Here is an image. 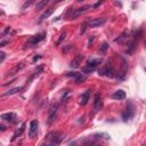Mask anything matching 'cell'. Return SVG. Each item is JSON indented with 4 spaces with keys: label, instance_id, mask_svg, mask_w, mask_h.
<instances>
[{
    "label": "cell",
    "instance_id": "cell-14",
    "mask_svg": "<svg viewBox=\"0 0 146 146\" xmlns=\"http://www.w3.org/2000/svg\"><path fill=\"white\" fill-rule=\"evenodd\" d=\"M54 13V8H49V9H47L41 16H40V19H39V23H41V22H43L44 19H47L51 14Z\"/></svg>",
    "mask_w": 146,
    "mask_h": 146
},
{
    "label": "cell",
    "instance_id": "cell-21",
    "mask_svg": "<svg viewBox=\"0 0 146 146\" xmlns=\"http://www.w3.org/2000/svg\"><path fill=\"white\" fill-rule=\"evenodd\" d=\"M49 2V0H40L36 3V9H42L43 7H46V5Z\"/></svg>",
    "mask_w": 146,
    "mask_h": 146
},
{
    "label": "cell",
    "instance_id": "cell-28",
    "mask_svg": "<svg viewBox=\"0 0 146 146\" xmlns=\"http://www.w3.org/2000/svg\"><path fill=\"white\" fill-rule=\"evenodd\" d=\"M78 1H81V0H78Z\"/></svg>",
    "mask_w": 146,
    "mask_h": 146
},
{
    "label": "cell",
    "instance_id": "cell-7",
    "mask_svg": "<svg viewBox=\"0 0 146 146\" xmlns=\"http://www.w3.org/2000/svg\"><path fill=\"white\" fill-rule=\"evenodd\" d=\"M111 73H112V65H110V63L106 64V65H104V66H103L102 68H99V71H98V74H99V75H107V76H110Z\"/></svg>",
    "mask_w": 146,
    "mask_h": 146
},
{
    "label": "cell",
    "instance_id": "cell-3",
    "mask_svg": "<svg viewBox=\"0 0 146 146\" xmlns=\"http://www.w3.org/2000/svg\"><path fill=\"white\" fill-rule=\"evenodd\" d=\"M92 6H90V5H86V6H83V7H81V8H79V9H74L73 10V14L71 15V18L72 19H75V18H78L80 15H82L83 13H86L89 8H91Z\"/></svg>",
    "mask_w": 146,
    "mask_h": 146
},
{
    "label": "cell",
    "instance_id": "cell-13",
    "mask_svg": "<svg viewBox=\"0 0 146 146\" xmlns=\"http://www.w3.org/2000/svg\"><path fill=\"white\" fill-rule=\"evenodd\" d=\"M89 97H90V90H87L84 94H82V96L80 97V104L81 105H87L88 100H89Z\"/></svg>",
    "mask_w": 146,
    "mask_h": 146
},
{
    "label": "cell",
    "instance_id": "cell-23",
    "mask_svg": "<svg viewBox=\"0 0 146 146\" xmlns=\"http://www.w3.org/2000/svg\"><path fill=\"white\" fill-rule=\"evenodd\" d=\"M141 33H143V32H141V30L136 31V32H135V34H133V38H135V39H139V38H140V35H141Z\"/></svg>",
    "mask_w": 146,
    "mask_h": 146
},
{
    "label": "cell",
    "instance_id": "cell-27",
    "mask_svg": "<svg viewBox=\"0 0 146 146\" xmlns=\"http://www.w3.org/2000/svg\"><path fill=\"white\" fill-rule=\"evenodd\" d=\"M0 129H1V131H3V130L6 129V127H5L3 124H1V125H0Z\"/></svg>",
    "mask_w": 146,
    "mask_h": 146
},
{
    "label": "cell",
    "instance_id": "cell-15",
    "mask_svg": "<svg viewBox=\"0 0 146 146\" xmlns=\"http://www.w3.org/2000/svg\"><path fill=\"white\" fill-rule=\"evenodd\" d=\"M24 129H25V123H23L21 127H19V129H17L15 132H14V135H13V138H11V140H15L16 138H18L22 133H23V131H24Z\"/></svg>",
    "mask_w": 146,
    "mask_h": 146
},
{
    "label": "cell",
    "instance_id": "cell-17",
    "mask_svg": "<svg viewBox=\"0 0 146 146\" xmlns=\"http://www.w3.org/2000/svg\"><path fill=\"white\" fill-rule=\"evenodd\" d=\"M23 66H24V64H23V63H19V64H18V65H16L13 70H10V72H8V75H13V74L17 73L18 71H21V70L23 68Z\"/></svg>",
    "mask_w": 146,
    "mask_h": 146
},
{
    "label": "cell",
    "instance_id": "cell-16",
    "mask_svg": "<svg viewBox=\"0 0 146 146\" xmlns=\"http://www.w3.org/2000/svg\"><path fill=\"white\" fill-rule=\"evenodd\" d=\"M66 35H67V32H66V31L62 32V33H60V35L58 36L57 41L55 42V44H56V46H59V44H60V43H62V42H63V41H64V40L66 39Z\"/></svg>",
    "mask_w": 146,
    "mask_h": 146
},
{
    "label": "cell",
    "instance_id": "cell-10",
    "mask_svg": "<svg viewBox=\"0 0 146 146\" xmlns=\"http://www.w3.org/2000/svg\"><path fill=\"white\" fill-rule=\"evenodd\" d=\"M15 119H16V114L15 113H3L1 114V120L3 121H8V122H15Z\"/></svg>",
    "mask_w": 146,
    "mask_h": 146
},
{
    "label": "cell",
    "instance_id": "cell-26",
    "mask_svg": "<svg viewBox=\"0 0 146 146\" xmlns=\"http://www.w3.org/2000/svg\"><path fill=\"white\" fill-rule=\"evenodd\" d=\"M6 43H7V41H1V42H0V47H3Z\"/></svg>",
    "mask_w": 146,
    "mask_h": 146
},
{
    "label": "cell",
    "instance_id": "cell-24",
    "mask_svg": "<svg viewBox=\"0 0 146 146\" xmlns=\"http://www.w3.org/2000/svg\"><path fill=\"white\" fill-rule=\"evenodd\" d=\"M87 24H88L87 22H84V23H83V25L81 26V31H80V34H83V33L86 32V26H87Z\"/></svg>",
    "mask_w": 146,
    "mask_h": 146
},
{
    "label": "cell",
    "instance_id": "cell-6",
    "mask_svg": "<svg viewBox=\"0 0 146 146\" xmlns=\"http://www.w3.org/2000/svg\"><path fill=\"white\" fill-rule=\"evenodd\" d=\"M83 59H84V55L80 54V55H78L75 58H73V60L71 62L70 66H71L72 68H76V67H79V66H80V64L82 63V60H83Z\"/></svg>",
    "mask_w": 146,
    "mask_h": 146
},
{
    "label": "cell",
    "instance_id": "cell-22",
    "mask_svg": "<svg viewBox=\"0 0 146 146\" xmlns=\"http://www.w3.org/2000/svg\"><path fill=\"white\" fill-rule=\"evenodd\" d=\"M107 48H108L107 43H106V42H104V43L102 44V47L99 48V54H102V55H103V54H105V51L107 50Z\"/></svg>",
    "mask_w": 146,
    "mask_h": 146
},
{
    "label": "cell",
    "instance_id": "cell-11",
    "mask_svg": "<svg viewBox=\"0 0 146 146\" xmlns=\"http://www.w3.org/2000/svg\"><path fill=\"white\" fill-rule=\"evenodd\" d=\"M112 98L113 99H116V100H122L125 98V92L123 90H116L113 95H112Z\"/></svg>",
    "mask_w": 146,
    "mask_h": 146
},
{
    "label": "cell",
    "instance_id": "cell-12",
    "mask_svg": "<svg viewBox=\"0 0 146 146\" xmlns=\"http://www.w3.org/2000/svg\"><path fill=\"white\" fill-rule=\"evenodd\" d=\"M66 75H67V76H73L76 83H80V82L84 81V76H83L82 74H80V73H67Z\"/></svg>",
    "mask_w": 146,
    "mask_h": 146
},
{
    "label": "cell",
    "instance_id": "cell-25",
    "mask_svg": "<svg viewBox=\"0 0 146 146\" xmlns=\"http://www.w3.org/2000/svg\"><path fill=\"white\" fill-rule=\"evenodd\" d=\"M5 57H6V54H5L3 51H1V52H0V63H2V62L5 60Z\"/></svg>",
    "mask_w": 146,
    "mask_h": 146
},
{
    "label": "cell",
    "instance_id": "cell-2",
    "mask_svg": "<svg viewBox=\"0 0 146 146\" xmlns=\"http://www.w3.org/2000/svg\"><path fill=\"white\" fill-rule=\"evenodd\" d=\"M44 36H46V33L44 32H42V33H39V34H36V35H34V36H32L27 42H26V46L29 44V46H31V47H33V46H36L40 41H42L43 39H44Z\"/></svg>",
    "mask_w": 146,
    "mask_h": 146
},
{
    "label": "cell",
    "instance_id": "cell-20",
    "mask_svg": "<svg viewBox=\"0 0 146 146\" xmlns=\"http://www.w3.org/2000/svg\"><path fill=\"white\" fill-rule=\"evenodd\" d=\"M33 1H34V0H26V1H25V2L22 5L21 9H22V10H26V9H27V8H29V7H30V6L33 3Z\"/></svg>",
    "mask_w": 146,
    "mask_h": 146
},
{
    "label": "cell",
    "instance_id": "cell-19",
    "mask_svg": "<svg viewBox=\"0 0 146 146\" xmlns=\"http://www.w3.org/2000/svg\"><path fill=\"white\" fill-rule=\"evenodd\" d=\"M127 38H128V32H127V31H124V32H123L119 38H116V39H115V42H122V41H123V40H125Z\"/></svg>",
    "mask_w": 146,
    "mask_h": 146
},
{
    "label": "cell",
    "instance_id": "cell-18",
    "mask_svg": "<svg viewBox=\"0 0 146 146\" xmlns=\"http://www.w3.org/2000/svg\"><path fill=\"white\" fill-rule=\"evenodd\" d=\"M22 89H23L22 87H16V88H14V89H11V90H9V91L5 92V94H3V96H9V95H14V94H16V92H19V91H21Z\"/></svg>",
    "mask_w": 146,
    "mask_h": 146
},
{
    "label": "cell",
    "instance_id": "cell-4",
    "mask_svg": "<svg viewBox=\"0 0 146 146\" xmlns=\"http://www.w3.org/2000/svg\"><path fill=\"white\" fill-rule=\"evenodd\" d=\"M38 125H39V122L36 120H32L30 122V129H29V136H30V138H33V136L36 133Z\"/></svg>",
    "mask_w": 146,
    "mask_h": 146
},
{
    "label": "cell",
    "instance_id": "cell-1",
    "mask_svg": "<svg viewBox=\"0 0 146 146\" xmlns=\"http://www.w3.org/2000/svg\"><path fill=\"white\" fill-rule=\"evenodd\" d=\"M99 64H100V60H99V59H92V60H90V62L88 63V65H87L86 67L82 68V72H83V73H91V72H94V71L96 70V67H97Z\"/></svg>",
    "mask_w": 146,
    "mask_h": 146
},
{
    "label": "cell",
    "instance_id": "cell-9",
    "mask_svg": "<svg viewBox=\"0 0 146 146\" xmlns=\"http://www.w3.org/2000/svg\"><path fill=\"white\" fill-rule=\"evenodd\" d=\"M56 114H57V106H52L51 110L49 111V115H48V123L49 124H51L55 121Z\"/></svg>",
    "mask_w": 146,
    "mask_h": 146
},
{
    "label": "cell",
    "instance_id": "cell-8",
    "mask_svg": "<svg viewBox=\"0 0 146 146\" xmlns=\"http://www.w3.org/2000/svg\"><path fill=\"white\" fill-rule=\"evenodd\" d=\"M103 107V102H102V97L99 94H96L95 95V98H94V108L96 111L100 110Z\"/></svg>",
    "mask_w": 146,
    "mask_h": 146
},
{
    "label": "cell",
    "instance_id": "cell-5",
    "mask_svg": "<svg viewBox=\"0 0 146 146\" xmlns=\"http://www.w3.org/2000/svg\"><path fill=\"white\" fill-rule=\"evenodd\" d=\"M105 23H106V18L105 17H99V18H95V19L90 21L89 26L90 27H98V26H102Z\"/></svg>",
    "mask_w": 146,
    "mask_h": 146
}]
</instances>
